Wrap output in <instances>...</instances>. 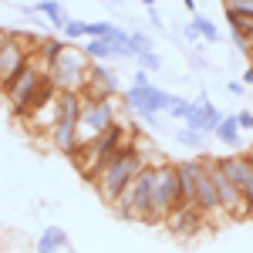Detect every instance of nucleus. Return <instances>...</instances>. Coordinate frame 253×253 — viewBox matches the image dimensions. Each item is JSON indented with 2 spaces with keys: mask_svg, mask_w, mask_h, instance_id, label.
<instances>
[{
  "mask_svg": "<svg viewBox=\"0 0 253 253\" xmlns=\"http://www.w3.org/2000/svg\"><path fill=\"white\" fill-rule=\"evenodd\" d=\"M115 213L122 219H138V223H152V166H145L142 172L125 186V193L118 196Z\"/></svg>",
  "mask_w": 253,
  "mask_h": 253,
  "instance_id": "f03ea898",
  "label": "nucleus"
},
{
  "mask_svg": "<svg viewBox=\"0 0 253 253\" xmlns=\"http://www.w3.org/2000/svg\"><path fill=\"white\" fill-rule=\"evenodd\" d=\"M175 175H179V210H193V213H199V206H196L193 166H189V162H175Z\"/></svg>",
  "mask_w": 253,
  "mask_h": 253,
  "instance_id": "f8f14e48",
  "label": "nucleus"
},
{
  "mask_svg": "<svg viewBox=\"0 0 253 253\" xmlns=\"http://www.w3.org/2000/svg\"><path fill=\"white\" fill-rule=\"evenodd\" d=\"M34 14H44L47 24H51L54 31H61V27L68 24V10H64V3H61V0H41L38 7H34Z\"/></svg>",
  "mask_w": 253,
  "mask_h": 253,
  "instance_id": "dca6fc26",
  "label": "nucleus"
},
{
  "mask_svg": "<svg viewBox=\"0 0 253 253\" xmlns=\"http://www.w3.org/2000/svg\"><path fill=\"white\" fill-rule=\"evenodd\" d=\"M223 122V115H219V108H216L213 101L206 95H199L193 101V112H189V118L182 122L186 128H193V132H199V135H213V128Z\"/></svg>",
  "mask_w": 253,
  "mask_h": 253,
  "instance_id": "9d476101",
  "label": "nucleus"
},
{
  "mask_svg": "<svg viewBox=\"0 0 253 253\" xmlns=\"http://www.w3.org/2000/svg\"><path fill=\"white\" fill-rule=\"evenodd\" d=\"M135 61H138V68H142V71H149V75L162 68V58H159L156 51H145V54H135Z\"/></svg>",
  "mask_w": 253,
  "mask_h": 253,
  "instance_id": "4be33fe9",
  "label": "nucleus"
},
{
  "mask_svg": "<svg viewBox=\"0 0 253 253\" xmlns=\"http://www.w3.org/2000/svg\"><path fill=\"white\" fill-rule=\"evenodd\" d=\"M236 125H240V132H253V112L250 108L236 112Z\"/></svg>",
  "mask_w": 253,
  "mask_h": 253,
  "instance_id": "5701e85b",
  "label": "nucleus"
},
{
  "mask_svg": "<svg viewBox=\"0 0 253 253\" xmlns=\"http://www.w3.org/2000/svg\"><path fill=\"white\" fill-rule=\"evenodd\" d=\"M193 166V179H196V206L203 216H216L219 210V199H216V186H213V172H210V162L206 159H189Z\"/></svg>",
  "mask_w": 253,
  "mask_h": 253,
  "instance_id": "0eeeda50",
  "label": "nucleus"
},
{
  "mask_svg": "<svg viewBox=\"0 0 253 253\" xmlns=\"http://www.w3.org/2000/svg\"><path fill=\"white\" fill-rule=\"evenodd\" d=\"M81 51H84L88 61H98V64L132 58V51H125V47H118V44H112V41H105V38H88V44H84Z\"/></svg>",
  "mask_w": 253,
  "mask_h": 253,
  "instance_id": "9b49d317",
  "label": "nucleus"
},
{
  "mask_svg": "<svg viewBox=\"0 0 253 253\" xmlns=\"http://www.w3.org/2000/svg\"><path fill=\"white\" fill-rule=\"evenodd\" d=\"M132 84H138V88L152 84V81H149V71H142V68H138V71H135V81H132Z\"/></svg>",
  "mask_w": 253,
  "mask_h": 253,
  "instance_id": "393cba45",
  "label": "nucleus"
},
{
  "mask_svg": "<svg viewBox=\"0 0 253 253\" xmlns=\"http://www.w3.org/2000/svg\"><path fill=\"white\" fill-rule=\"evenodd\" d=\"M247 219H253V199L247 203Z\"/></svg>",
  "mask_w": 253,
  "mask_h": 253,
  "instance_id": "c756f323",
  "label": "nucleus"
},
{
  "mask_svg": "<svg viewBox=\"0 0 253 253\" xmlns=\"http://www.w3.org/2000/svg\"><path fill=\"white\" fill-rule=\"evenodd\" d=\"M175 138H179L186 149H203V135L193 132V128H186V125H182V128H175Z\"/></svg>",
  "mask_w": 253,
  "mask_h": 253,
  "instance_id": "412c9836",
  "label": "nucleus"
},
{
  "mask_svg": "<svg viewBox=\"0 0 253 253\" xmlns=\"http://www.w3.org/2000/svg\"><path fill=\"white\" fill-rule=\"evenodd\" d=\"M247 84H253V64L243 71V88H247Z\"/></svg>",
  "mask_w": 253,
  "mask_h": 253,
  "instance_id": "cd10ccee",
  "label": "nucleus"
},
{
  "mask_svg": "<svg viewBox=\"0 0 253 253\" xmlns=\"http://www.w3.org/2000/svg\"><path fill=\"white\" fill-rule=\"evenodd\" d=\"M226 88H230V95H243V81H230Z\"/></svg>",
  "mask_w": 253,
  "mask_h": 253,
  "instance_id": "bb28decb",
  "label": "nucleus"
},
{
  "mask_svg": "<svg viewBox=\"0 0 253 253\" xmlns=\"http://www.w3.org/2000/svg\"><path fill=\"white\" fill-rule=\"evenodd\" d=\"M216 142H223L226 149H240L243 145V132H240V125H236V115H223V122L213 128Z\"/></svg>",
  "mask_w": 253,
  "mask_h": 253,
  "instance_id": "4468645a",
  "label": "nucleus"
},
{
  "mask_svg": "<svg viewBox=\"0 0 253 253\" xmlns=\"http://www.w3.org/2000/svg\"><path fill=\"white\" fill-rule=\"evenodd\" d=\"M145 166H149V162H145L142 149H138V138H135V142H125L115 156H112L105 166H101V169H98V175L91 179V182H95L98 196L112 206L118 196L125 193V186H128V182H132V179H135Z\"/></svg>",
  "mask_w": 253,
  "mask_h": 253,
  "instance_id": "f257e3e1",
  "label": "nucleus"
},
{
  "mask_svg": "<svg viewBox=\"0 0 253 253\" xmlns=\"http://www.w3.org/2000/svg\"><path fill=\"white\" fill-rule=\"evenodd\" d=\"M179 210V175L175 162H156L152 166V223H162L169 213Z\"/></svg>",
  "mask_w": 253,
  "mask_h": 253,
  "instance_id": "39448f33",
  "label": "nucleus"
},
{
  "mask_svg": "<svg viewBox=\"0 0 253 253\" xmlns=\"http://www.w3.org/2000/svg\"><path fill=\"white\" fill-rule=\"evenodd\" d=\"M189 24L196 27V34H199V38L206 41V44H216V41H219V31H216V24H213L210 17H203V14H196V17L189 20Z\"/></svg>",
  "mask_w": 253,
  "mask_h": 253,
  "instance_id": "f3484780",
  "label": "nucleus"
},
{
  "mask_svg": "<svg viewBox=\"0 0 253 253\" xmlns=\"http://www.w3.org/2000/svg\"><path fill=\"white\" fill-rule=\"evenodd\" d=\"M203 213H193V210H175V213L166 216V223H169V230L175 236H196L199 233V226H203Z\"/></svg>",
  "mask_w": 253,
  "mask_h": 253,
  "instance_id": "ddd939ff",
  "label": "nucleus"
},
{
  "mask_svg": "<svg viewBox=\"0 0 253 253\" xmlns=\"http://www.w3.org/2000/svg\"><path fill=\"white\" fill-rule=\"evenodd\" d=\"M189 112H193V101H189V98L172 95V105H169V112H166V115L175 118V122H186V118H189Z\"/></svg>",
  "mask_w": 253,
  "mask_h": 253,
  "instance_id": "a211bd4d",
  "label": "nucleus"
},
{
  "mask_svg": "<svg viewBox=\"0 0 253 253\" xmlns=\"http://www.w3.org/2000/svg\"><path fill=\"white\" fill-rule=\"evenodd\" d=\"M169 105H172V95L162 91V88H156V84H145V88L132 84V88L125 91V108L135 118H142L145 125H159V115L169 112Z\"/></svg>",
  "mask_w": 253,
  "mask_h": 253,
  "instance_id": "423d86ee",
  "label": "nucleus"
},
{
  "mask_svg": "<svg viewBox=\"0 0 253 253\" xmlns=\"http://www.w3.org/2000/svg\"><path fill=\"white\" fill-rule=\"evenodd\" d=\"M61 250H68V233L61 226H47L38 236V253H61Z\"/></svg>",
  "mask_w": 253,
  "mask_h": 253,
  "instance_id": "2eb2a0df",
  "label": "nucleus"
},
{
  "mask_svg": "<svg viewBox=\"0 0 253 253\" xmlns=\"http://www.w3.org/2000/svg\"><path fill=\"white\" fill-rule=\"evenodd\" d=\"M122 91V81H118V71L108 68V64H91L88 68V84H84V98H115Z\"/></svg>",
  "mask_w": 253,
  "mask_h": 253,
  "instance_id": "1a4fd4ad",
  "label": "nucleus"
},
{
  "mask_svg": "<svg viewBox=\"0 0 253 253\" xmlns=\"http://www.w3.org/2000/svg\"><path fill=\"white\" fill-rule=\"evenodd\" d=\"M230 31H233V41H236V47H240V51H253V41L247 38L243 31H236V27H230Z\"/></svg>",
  "mask_w": 253,
  "mask_h": 253,
  "instance_id": "b1692460",
  "label": "nucleus"
},
{
  "mask_svg": "<svg viewBox=\"0 0 253 253\" xmlns=\"http://www.w3.org/2000/svg\"><path fill=\"white\" fill-rule=\"evenodd\" d=\"M132 34V58L135 54H145V51H152V38L145 34V31H128Z\"/></svg>",
  "mask_w": 253,
  "mask_h": 253,
  "instance_id": "aec40b11",
  "label": "nucleus"
},
{
  "mask_svg": "<svg viewBox=\"0 0 253 253\" xmlns=\"http://www.w3.org/2000/svg\"><path fill=\"white\" fill-rule=\"evenodd\" d=\"M182 7H186V10L193 14V10H196V0H182Z\"/></svg>",
  "mask_w": 253,
  "mask_h": 253,
  "instance_id": "c85d7f7f",
  "label": "nucleus"
},
{
  "mask_svg": "<svg viewBox=\"0 0 253 253\" xmlns=\"http://www.w3.org/2000/svg\"><path fill=\"white\" fill-rule=\"evenodd\" d=\"M142 3H145V7H149V10H152V7H156V0H142Z\"/></svg>",
  "mask_w": 253,
  "mask_h": 253,
  "instance_id": "7c9ffc66",
  "label": "nucleus"
},
{
  "mask_svg": "<svg viewBox=\"0 0 253 253\" xmlns=\"http://www.w3.org/2000/svg\"><path fill=\"white\" fill-rule=\"evenodd\" d=\"M61 34H64V41H81V38H88V24L68 17V24L61 27Z\"/></svg>",
  "mask_w": 253,
  "mask_h": 253,
  "instance_id": "6ab92c4d",
  "label": "nucleus"
},
{
  "mask_svg": "<svg viewBox=\"0 0 253 253\" xmlns=\"http://www.w3.org/2000/svg\"><path fill=\"white\" fill-rule=\"evenodd\" d=\"M182 34H186V41H189V44H193V41H199V34H196L193 24H186V27H182Z\"/></svg>",
  "mask_w": 253,
  "mask_h": 253,
  "instance_id": "a878e982",
  "label": "nucleus"
},
{
  "mask_svg": "<svg viewBox=\"0 0 253 253\" xmlns=\"http://www.w3.org/2000/svg\"><path fill=\"white\" fill-rule=\"evenodd\" d=\"M81 98H84V95H81ZM115 122H118L115 98H84V105H81V118H78V145H88V142L101 138Z\"/></svg>",
  "mask_w": 253,
  "mask_h": 253,
  "instance_id": "7ed1b4c3",
  "label": "nucleus"
},
{
  "mask_svg": "<svg viewBox=\"0 0 253 253\" xmlns=\"http://www.w3.org/2000/svg\"><path fill=\"white\" fill-rule=\"evenodd\" d=\"M88 68L91 64L84 58V51L68 44L58 58L51 61V81H54L58 91H75V95H81L84 84H88Z\"/></svg>",
  "mask_w": 253,
  "mask_h": 253,
  "instance_id": "20e7f679",
  "label": "nucleus"
},
{
  "mask_svg": "<svg viewBox=\"0 0 253 253\" xmlns=\"http://www.w3.org/2000/svg\"><path fill=\"white\" fill-rule=\"evenodd\" d=\"M216 166L240 189V196L250 203L253 199V159L250 156H223V159H216Z\"/></svg>",
  "mask_w": 253,
  "mask_h": 253,
  "instance_id": "6e6552de",
  "label": "nucleus"
}]
</instances>
